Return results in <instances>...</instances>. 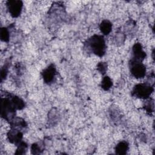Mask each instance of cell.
I'll return each mask as SVG.
<instances>
[{"label":"cell","mask_w":155,"mask_h":155,"mask_svg":"<svg viewBox=\"0 0 155 155\" xmlns=\"http://www.w3.org/2000/svg\"><path fill=\"white\" fill-rule=\"evenodd\" d=\"M97 69L102 74H104L107 70V64L104 62H99L97 65Z\"/></svg>","instance_id":"e0dca14e"},{"label":"cell","mask_w":155,"mask_h":155,"mask_svg":"<svg viewBox=\"0 0 155 155\" xmlns=\"http://www.w3.org/2000/svg\"><path fill=\"white\" fill-rule=\"evenodd\" d=\"M41 147L39 145L38 143H35L32 144L31 147V153L33 154H40L41 153Z\"/></svg>","instance_id":"ac0fdd59"},{"label":"cell","mask_w":155,"mask_h":155,"mask_svg":"<svg viewBox=\"0 0 155 155\" xmlns=\"http://www.w3.org/2000/svg\"><path fill=\"white\" fill-rule=\"evenodd\" d=\"M22 136L23 134L21 130L15 128H12L7 133V138L9 142L15 144L16 146L22 142Z\"/></svg>","instance_id":"ba28073f"},{"label":"cell","mask_w":155,"mask_h":155,"mask_svg":"<svg viewBox=\"0 0 155 155\" xmlns=\"http://www.w3.org/2000/svg\"><path fill=\"white\" fill-rule=\"evenodd\" d=\"M99 29L104 35H108L111 31L112 23L107 19L103 20L99 25Z\"/></svg>","instance_id":"30bf717a"},{"label":"cell","mask_w":155,"mask_h":155,"mask_svg":"<svg viewBox=\"0 0 155 155\" xmlns=\"http://www.w3.org/2000/svg\"><path fill=\"white\" fill-rule=\"evenodd\" d=\"M0 38L1 41L7 42L9 41L10 33L8 30L5 27H2L0 30Z\"/></svg>","instance_id":"5bb4252c"},{"label":"cell","mask_w":155,"mask_h":155,"mask_svg":"<svg viewBox=\"0 0 155 155\" xmlns=\"http://www.w3.org/2000/svg\"><path fill=\"white\" fill-rule=\"evenodd\" d=\"M41 74L45 83L50 84L53 82L56 74L55 65L53 64H51L42 71Z\"/></svg>","instance_id":"8992f818"},{"label":"cell","mask_w":155,"mask_h":155,"mask_svg":"<svg viewBox=\"0 0 155 155\" xmlns=\"http://www.w3.org/2000/svg\"><path fill=\"white\" fill-rule=\"evenodd\" d=\"M6 5L9 13L13 18H17L21 15L23 7L21 1L9 0L7 1Z\"/></svg>","instance_id":"5b68a950"},{"label":"cell","mask_w":155,"mask_h":155,"mask_svg":"<svg viewBox=\"0 0 155 155\" xmlns=\"http://www.w3.org/2000/svg\"><path fill=\"white\" fill-rule=\"evenodd\" d=\"M84 48L99 57H102L106 51V44L103 36L94 35L84 43Z\"/></svg>","instance_id":"6da1fadb"},{"label":"cell","mask_w":155,"mask_h":155,"mask_svg":"<svg viewBox=\"0 0 155 155\" xmlns=\"http://www.w3.org/2000/svg\"><path fill=\"white\" fill-rule=\"evenodd\" d=\"M8 73V66L7 65H4V67L1 68V81H3V79H4Z\"/></svg>","instance_id":"d6986e66"},{"label":"cell","mask_w":155,"mask_h":155,"mask_svg":"<svg viewBox=\"0 0 155 155\" xmlns=\"http://www.w3.org/2000/svg\"><path fill=\"white\" fill-rule=\"evenodd\" d=\"M130 70L131 74L137 79L143 78L146 74V67L142 62L130 60Z\"/></svg>","instance_id":"277c9868"},{"label":"cell","mask_w":155,"mask_h":155,"mask_svg":"<svg viewBox=\"0 0 155 155\" xmlns=\"http://www.w3.org/2000/svg\"><path fill=\"white\" fill-rule=\"evenodd\" d=\"M16 108L14 105L11 94L1 98V116L7 121L11 122L15 117Z\"/></svg>","instance_id":"7a4b0ae2"},{"label":"cell","mask_w":155,"mask_h":155,"mask_svg":"<svg viewBox=\"0 0 155 155\" xmlns=\"http://www.w3.org/2000/svg\"><path fill=\"white\" fill-rule=\"evenodd\" d=\"M113 85V82L111 78L108 76H105L101 82V87L105 91L109 90Z\"/></svg>","instance_id":"7c38bea8"},{"label":"cell","mask_w":155,"mask_h":155,"mask_svg":"<svg viewBox=\"0 0 155 155\" xmlns=\"http://www.w3.org/2000/svg\"><path fill=\"white\" fill-rule=\"evenodd\" d=\"M18 148L16 150V151L15 154H23L25 153L27 150V144L24 142H21L18 145Z\"/></svg>","instance_id":"9a60e30c"},{"label":"cell","mask_w":155,"mask_h":155,"mask_svg":"<svg viewBox=\"0 0 155 155\" xmlns=\"http://www.w3.org/2000/svg\"><path fill=\"white\" fill-rule=\"evenodd\" d=\"M144 104V108L147 113H151L154 111V101L151 99H148Z\"/></svg>","instance_id":"2e32d148"},{"label":"cell","mask_w":155,"mask_h":155,"mask_svg":"<svg viewBox=\"0 0 155 155\" xmlns=\"http://www.w3.org/2000/svg\"><path fill=\"white\" fill-rule=\"evenodd\" d=\"M129 149L128 143L125 140L119 142L115 147V153L119 155H124L127 154Z\"/></svg>","instance_id":"9c48e42d"},{"label":"cell","mask_w":155,"mask_h":155,"mask_svg":"<svg viewBox=\"0 0 155 155\" xmlns=\"http://www.w3.org/2000/svg\"><path fill=\"white\" fill-rule=\"evenodd\" d=\"M11 98L17 110H22L24 108L25 103L19 97L15 95H11Z\"/></svg>","instance_id":"4fadbf2b"},{"label":"cell","mask_w":155,"mask_h":155,"mask_svg":"<svg viewBox=\"0 0 155 155\" xmlns=\"http://www.w3.org/2000/svg\"><path fill=\"white\" fill-rule=\"evenodd\" d=\"M146 53L143 50L140 43H135L132 48V58L131 60L142 62L146 58Z\"/></svg>","instance_id":"52a82bcc"},{"label":"cell","mask_w":155,"mask_h":155,"mask_svg":"<svg viewBox=\"0 0 155 155\" xmlns=\"http://www.w3.org/2000/svg\"><path fill=\"white\" fill-rule=\"evenodd\" d=\"M10 124H11L12 128H15L19 130H20V129L25 128L27 126L25 121L24 119L19 117L14 118L10 122Z\"/></svg>","instance_id":"8fae6325"},{"label":"cell","mask_w":155,"mask_h":155,"mask_svg":"<svg viewBox=\"0 0 155 155\" xmlns=\"http://www.w3.org/2000/svg\"><path fill=\"white\" fill-rule=\"evenodd\" d=\"M154 90L153 85L147 83L136 84L131 91L132 96L143 99H147Z\"/></svg>","instance_id":"3957f363"}]
</instances>
